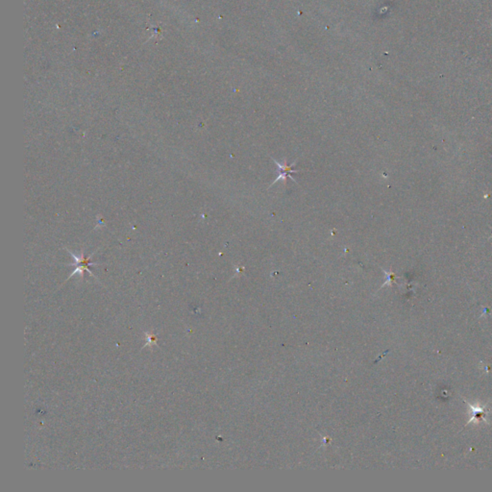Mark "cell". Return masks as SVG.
Masks as SVG:
<instances>
[{"instance_id":"cell-1","label":"cell","mask_w":492,"mask_h":492,"mask_svg":"<svg viewBox=\"0 0 492 492\" xmlns=\"http://www.w3.org/2000/svg\"><path fill=\"white\" fill-rule=\"evenodd\" d=\"M271 159H272V161H273V162L277 165V167H278V171H277V172H278V177L275 179V181H273V182L271 183V185L269 186V189H270V188H271L274 184L279 182L280 180H283V182H284V184L286 185V182H287V179H288V178L292 179L295 183L297 184V182L295 181V179H294V178H293V176H292V174H293V173H297V172H299V171H300V170H297V169H294V167H295V165L297 161H295L292 165H288V164H287V160H286V159H285L283 162H281V163H280V162H278V161H276V160H275V159H273V158H271Z\"/></svg>"}]
</instances>
